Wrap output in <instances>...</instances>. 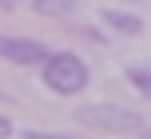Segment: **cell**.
<instances>
[{
  "label": "cell",
  "instance_id": "obj_7",
  "mask_svg": "<svg viewBox=\"0 0 151 139\" xmlns=\"http://www.w3.org/2000/svg\"><path fill=\"white\" fill-rule=\"evenodd\" d=\"M80 36H88V40H91V44H104V40H107V36H99V32H96V28H80Z\"/></svg>",
  "mask_w": 151,
  "mask_h": 139
},
{
  "label": "cell",
  "instance_id": "obj_3",
  "mask_svg": "<svg viewBox=\"0 0 151 139\" xmlns=\"http://www.w3.org/2000/svg\"><path fill=\"white\" fill-rule=\"evenodd\" d=\"M48 52L52 48H44L32 36H8V32H0V60L16 64V68H40Z\"/></svg>",
  "mask_w": 151,
  "mask_h": 139
},
{
  "label": "cell",
  "instance_id": "obj_9",
  "mask_svg": "<svg viewBox=\"0 0 151 139\" xmlns=\"http://www.w3.org/2000/svg\"><path fill=\"white\" fill-rule=\"evenodd\" d=\"M12 4H16V0H0V8H12Z\"/></svg>",
  "mask_w": 151,
  "mask_h": 139
},
{
  "label": "cell",
  "instance_id": "obj_5",
  "mask_svg": "<svg viewBox=\"0 0 151 139\" xmlns=\"http://www.w3.org/2000/svg\"><path fill=\"white\" fill-rule=\"evenodd\" d=\"M32 12L44 16V20H68V16L80 12V0H28Z\"/></svg>",
  "mask_w": 151,
  "mask_h": 139
},
{
  "label": "cell",
  "instance_id": "obj_2",
  "mask_svg": "<svg viewBox=\"0 0 151 139\" xmlns=\"http://www.w3.org/2000/svg\"><path fill=\"white\" fill-rule=\"evenodd\" d=\"M76 123L88 131H111V135H151L147 119L139 111L119 107V103H88L76 111Z\"/></svg>",
  "mask_w": 151,
  "mask_h": 139
},
{
  "label": "cell",
  "instance_id": "obj_6",
  "mask_svg": "<svg viewBox=\"0 0 151 139\" xmlns=\"http://www.w3.org/2000/svg\"><path fill=\"white\" fill-rule=\"evenodd\" d=\"M123 76H127V84L139 92V100H151V68H139V64H131Z\"/></svg>",
  "mask_w": 151,
  "mask_h": 139
},
{
  "label": "cell",
  "instance_id": "obj_8",
  "mask_svg": "<svg viewBox=\"0 0 151 139\" xmlns=\"http://www.w3.org/2000/svg\"><path fill=\"white\" fill-rule=\"evenodd\" d=\"M16 131V127H12V119H4V115H0V139H4V135H12Z\"/></svg>",
  "mask_w": 151,
  "mask_h": 139
},
{
  "label": "cell",
  "instance_id": "obj_4",
  "mask_svg": "<svg viewBox=\"0 0 151 139\" xmlns=\"http://www.w3.org/2000/svg\"><path fill=\"white\" fill-rule=\"evenodd\" d=\"M99 24L115 36H143V20L135 12H123V8H99Z\"/></svg>",
  "mask_w": 151,
  "mask_h": 139
},
{
  "label": "cell",
  "instance_id": "obj_1",
  "mask_svg": "<svg viewBox=\"0 0 151 139\" xmlns=\"http://www.w3.org/2000/svg\"><path fill=\"white\" fill-rule=\"evenodd\" d=\"M40 80H44V87L48 92H56V95H80L83 87L91 84V68H88V60L83 56H76V52H48L44 56V64H40Z\"/></svg>",
  "mask_w": 151,
  "mask_h": 139
}]
</instances>
